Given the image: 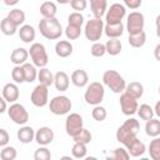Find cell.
<instances>
[{"mask_svg": "<svg viewBox=\"0 0 160 160\" xmlns=\"http://www.w3.org/2000/svg\"><path fill=\"white\" fill-rule=\"evenodd\" d=\"M128 41H129L130 46H132L135 49H139V48L144 46V44L146 42V34H145V31H141V32H138V34L129 35Z\"/></svg>", "mask_w": 160, "mask_h": 160, "instance_id": "1f68e13d", "label": "cell"}, {"mask_svg": "<svg viewBox=\"0 0 160 160\" xmlns=\"http://www.w3.org/2000/svg\"><path fill=\"white\" fill-rule=\"evenodd\" d=\"M54 136L55 135H54V131H52L51 128H49V126H41L35 132V141L39 145L46 146V145H49V144L52 142Z\"/></svg>", "mask_w": 160, "mask_h": 160, "instance_id": "5bb4252c", "label": "cell"}, {"mask_svg": "<svg viewBox=\"0 0 160 160\" xmlns=\"http://www.w3.org/2000/svg\"><path fill=\"white\" fill-rule=\"evenodd\" d=\"M19 95H20V92H19V88H18L16 84L8 82V84L4 85V88H2V98L8 102H10V104L16 102V100L19 99Z\"/></svg>", "mask_w": 160, "mask_h": 160, "instance_id": "9a60e30c", "label": "cell"}, {"mask_svg": "<svg viewBox=\"0 0 160 160\" xmlns=\"http://www.w3.org/2000/svg\"><path fill=\"white\" fill-rule=\"evenodd\" d=\"M88 154V149H86V144L82 142H75L71 148V155L75 159H84Z\"/></svg>", "mask_w": 160, "mask_h": 160, "instance_id": "d590c367", "label": "cell"}, {"mask_svg": "<svg viewBox=\"0 0 160 160\" xmlns=\"http://www.w3.org/2000/svg\"><path fill=\"white\" fill-rule=\"evenodd\" d=\"M119 101H120V109H121V111H122L124 115L130 116V115H134V114L138 112V109H139L138 99H135L130 94H128L125 91L121 92Z\"/></svg>", "mask_w": 160, "mask_h": 160, "instance_id": "7c38bea8", "label": "cell"}, {"mask_svg": "<svg viewBox=\"0 0 160 160\" xmlns=\"http://www.w3.org/2000/svg\"><path fill=\"white\" fill-rule=\"evenodd\" d=\"M80 34H81V28L68 24V26L65 29V35H66V38L69 40H76V39H79Z\"/></svg>", "mask_w": 160, "mask_h": 160, "instance_id": "ee69618b", "label": "cell"}, {"mask_svg": "<svg viewBox=\"0 0 160 160\" xmlns=\"http://www.w3.org/2000/svg\"><path fill=\"white\" fill-rule=\"evenodd\" d=\"M71 100L65 95L54 96L49 102V109L54 115H66L71 110Z\"/></svg>", "mask_w": 160, "mask_h": 160, "instance_id": "8992f818", "label": "cell"}, {"mask_svg": "<svg viewBox=\"0 0 160 160\" xmlns=\"http://www.w3.org/2000/svg\"><path fill=\"white\" fill-rule=\"evenodd\" d=\"M11 79L16 82V84H21L25 82V76H24V70L21 65H15L14 69L11 70Z\"/></svg>", "mask_w": 160, "mask_h": 160, "instance_id": "b9f144b4", "label": "cell"}, {"mask_svg": "<svg viewBox=\"0 0 160 160\" xmlns=\"http://www.w3.org/2000/svg\"><path fill=\"white\" fill-rule=\"evenodd\" d=\"M8 18H9L12 22H15L18 26H20V25H22L24 21H25V12H24L22 10H20V9H12V10L9 11Z\"/></svg>", "mask_w": 160, "mask_h": 160, "instance_id": "e575fe53", "label": "cell"}, {"mask_svg": "<svg viewBox=\"0 0 160 160\" xmlns=\"http://www.w3.org/2000/svg\"><path fill=\"white\" fill-rule=\"evenodd\" d=\"M68 24L69 25H74V26H79L81 28L84 24V16L81 15V12L79 11H74L68 16Z\"/></svg>", "mask_w": 160, "mask_h": 160, "instance_id": "60d3db41", "label": "cell"}, {"mask_svg": "<svg viewBox=\"0 0 160 160\" xmlns=\"http://www.w3.org/2000/svg\"><path fill=\"white\" fill-rule=\"evenodd\" d=\"M16 136H18V139H19L20 142H22V144H29V142H31L32 140H35V131H34V129H32L31 126L24 125V126H21V128L18 130Z\"/></svg>", "mask_w": 160, "mask_h": 160, "instance_id": "d6986e66", "label": "cell"}, {"mask_svg": "<svg viewBox=\"0 0 160 160\" xmlns=\"http://www.w3.org/2000/svg\"><path fill=\"white\" fill-rule=\"evenodd\" d=\"M29 54L32 60V64L36 68H45L48 65L49 56H48L45 46L41 42H34L29 49Z\"/></svg>", "mask_w": 160, "mask_h": 160, "instance_id": "52a82bcc", "label": "cell"}, {"mask_svg": "<svg viewBox=\"0 0 160 160\" xmlns=\"http://www.w3.org/2000/svg\"><path fill=\"white\" fill-rule=\"evenodd\" d=\"M144 25H145V19H144V15L140 11H132L128 15L126 30H128L129 35L144 31Z\"/></svg>", "mask_w": 160, "mask_h": 160, "instance_id": "9c48e42d", "label": "cell"}, {"mask_svg": "<svg viewBox=\"0 0 160 160\" xmlns=\"http://www.w3.org/2000/svg\"><path fill=\"white\" fill-rule=\"evenodd\" d=\"M126 16V6L120 4V2H115L112 4L106 14H105V24H116V22H121V20Z\"/></svg>", "mask_w": 160, "mask_h": 160, "instance_id": "8fae6325", "label": "cell"}, {"mask_svg": "<svg viewBox=\"0 0 160 160\" xmlns=\"http://www.w3.org/2000/svg\"><path fill=\"white\" fill-rule=\"evenodd\" d=\"M70 6L72 8V10L81 12V11H84L86 9L88 1L86 0H71L70 1Z\"/></svg>", "mask_w": 160, "mask_h": 160, "instance_id": "bcb514c9", "label": "cell"}, {"mask_svg": "<svg viewBox=\"0 0 160 160\" xmlns=\"http://www.w3.org/2000/svg\"><path fill=\"white\" fill-rule=\"evenodd\" d=\"M90 54L94 58H102L106 54V46H105V44L99 42V41L94 42L92 46H91V49H90Z\"/></svg>", "mask_w": 160, "mask_h": 160, "instance_id": "f35d334b", "label": "cell"}, {"mask_svg": "<svg viewBox=\"0 0 160 160\" xmlns=\"http://www.w3.org/2000/svg\"><path fill=\"white\" fill-rule=\"evenodd\" d=\"M55 52L59 58H68L72 54V45L68 40H60L55 45Z\"/></svg>", "mask_w": 160, "mask_h": 160, "instance_id": "cb8c5ba5", "label": "cell"}, {"mask_svg": "<svg viewBox=\"0 0 160 160\" xmlns=\"http://www.w3.org/2000/svg\"><path fill=\"white\" fill-rule=\"evenodd\" d=\"M0 104H1V109H0V112L2 114V112H5V111H6V100H5L4 98H1V99H0Z\"/></svg>", "mask_w": 160, "mask_h": 160, "instance_id": "f907efd6", "label": "cell"}, {"mask_svg": "<svg viewBox=\"0 0 160 160\" xmlns=\"http://www.w3.org/2000/svg\"><path fill=\"white\" fill-rule=\"evenodd\" d=\"M0 29H1V32L6 36H10V35H14L16 31H18V25L15 22H12L8 16L4 18L1 20V24H0Z\"/></svg>", "mask_w": 160, "mask_h": 160, "instance_id": "f1b7e54d", "label": "cell"}, {"mask_svg": "<svg viewBox=\"0 0 160 160\" xmlns=\"http://www.w3.org/2000/svg\"><path fill=\"white\" fill-rule=\"evenodd\" d=\"M84 121H82V116L78 112H71L66 116V120H65V130H66V134L69 136H75L84 126H82Z\"/></svg>", "mask_w": 160, "mask_h": 160, "instance_id": "4fadbf2b", "label": "cell"}, {"mask_svg": "<svg viewBox=\"0 0 160 160\" xmlns=\"http://www.w3.org/2000/svg\"><path fill=\"white\" fill-rule=\"evenodd\" d=\"M102 82L105 86H108L115 94L124 92L125 88H126V82H125L124 78L116 70H106L102 74Z\"/></svg>", "mask_w": 160, "mask_h": 160, "instance_id": "3957f363", "label": "cell"}, {"mask_svg": "<svg viewBox=\"0 0 160 160\" xmlns=\"http://www.w3.org/2000/svg\"><path fill=\"white\" fill-rule=\"evenodd\" d=\"M58 12V8L52 1H44L40 5V14L42 18H55Z\"/></svg>", "mask_w": 160, "mask_h": 160, "instance_id": "484cf974", "label": "cell"}, {"mask_svg": "<svg viewBox=\"0 0 160 160\" xmlns=\"http://www.w3.org/2000/svg\"><path fill=\"white\" fill-rule=\"evenodd\" d=\"M38 80L40 84L50 86L51 84H54V75L48 68H40V70L38 72Z\"/></svg>", "mask_w": 160, "mask_h": 160, "instance_id": "4dcf8cb0", "label": "cell"}, {"mask_svg": "<svg viewBox=\"0 0 160 160\" xmlns=\"http://www.w3.org/2000/svg\"><path fill=\"white\" fill-rule=\"evenodd\" d=\"M29 55H30L29 50H26L24 48H16L15 50H12V52L10 55V61L15 65H22L26 62Z\"/></svg>", "mask_w": 160, "mask_h": 160, "instance_id": "7402d4cb", "label": "cell"}, {"mask_svg": "<svg viewBox=\"0 0 160 160\" xmlns=\"http://www.w3.org/2000/svg\"><path fill=\"white\" fill-rule=\"evenodd\" d=\"M156 35L158 38H160V28H156Z\"/></svg>", "mask_w": 160, "mask_h": 160, "instance_id": "9f6ffc18", "label": "cell"}, {"mask_svg": "<svg viewBox=\"0 0 160 160\" xmlns=\"http://www.w3.org/2000/svg\"><path fill=\"white\" fill-rule=\"evenodd\" d=\"M104 28H105V24L101 20V18H94L91 20H88L84 28L85 38L92 42L99 41L104 32Z\"/></svg>", "mask_w": 160, "mask_h": 160, "instance_id": "277c9868", "label": "cell"}, {"mask_svg": "<svg viewBox=\"0 0 160 160\" xmlns=\"http://www.w3.org/2000/svg\"><path fill=\"white\" fill-rule=\"evenodd\" d=\"M16 156H18V152L14 146H4L0 151L1 160H15Z\"/></svg>", "mask_w": 160, "mask_h": 160, "instance_id": "74e56055", "label": "cell"}, {"mask_svg": "<svg viewBox=\"0 0 160 160\" xmlns=\"http://www.w3.org/2000/svg\"><path fill=\"white\" fill-rule=\"evenodd\" d=\"M8 115L10 120L18 125H25L29 121V112L24 105L19 102H12L8 109Z\"/></svg>", "mask_w": 160, "mask_h": 160, "instance_id": "ba28073f", "label": "cell"}, {"mask_svg": "<svg viewBox=\"0 0 160 160\" xmlns=\"http://www.w3.org/2000/svg\"><path fill=\"white\" fill-rule=\"evenodd\" d=\"M145 134L150 138H156L160 135V120L159 119H150L145 124Z\"/></svg>", "mask_w": 160, "mask_h": 160, "instance_id": "d4e9b609", "label": "cell"}, {"mask_svg": "<svg viewBox=\"0 0 160 160\" xmlns=\"http://www.w3.org/2000/svg\"><path fill=\"white\" fill-rule=\"evenodd\" d=\"M106 46V52L111 56H116L121 52V49H122V44L119 39H109L105 44Z\"/></svg>", "mask_w": 160, "mask_h": 160, "instance_id": "83f0119b", "label": "cell"}, {"mask_svg": "<svg viewBox=\"0 0 160 160\" xmlns=\"http://www.w3.org/2000/svg\"><path fill=\"white\" fill-rule=\"evenodd\" d=\"M36 36V31L31 25H21L20 30H19V38L22 42L25 44H30L35 40Z\"/></svg>", "mask_w": 160, "mask_h": 160, "instance_id": "44dd1931", "label": "cell"}, {"mask_svg": "<svg viewBox=\"0 0 160 160\" xmlns=\"http://www.w3.org/2000/svg\"><path fill=\"white\" fill-rule=\"evenodd\" d=\"M125 148L128 149L130 156H132V158L141 156V155H144L145 151H146V146H145V144H144L142 141H140L138 138H134L129 144L125 145Z\"/></svg>", "mask_w": 160, "mask_h": 160, "instance_id": "2e32d148", "label": "cell"}, {"mask_svg": "<svg viewBox=\"0 0 160 160\" xmlns=\"http://www.w3.org/2000/svg\"><path fill=\"white\" fill-rule=\"evenodd\" d=\"M90 9L94 18H102L108 11L106 0H90Z\"/></svg>", "mask_w": 160, "mask_h": 160, "instance_id": "ffe728a7", "label": "cell"}, {"mask_svg": "<svg viewBox=\"0 0 160 160\" xmlns=\"http://www.w3.org/2000/svg\"><path fill=\"white\" fill-rule=\"evenodd\" d=\"M91 116L94 120L96 121H104L108 116V112H106V109L101 105H95L92 111H91Z\"/></svg>", "mask_w": 160, "mask_h": 160, "instance_id": "ab89813d", "label": "cell"}, {"mask_svg": "<svg viewBox=\"0 0 160 160\" xmlns=\"http://www.w3.org/2000/svg\"><path fill=\"white\" fill-rule=\"evenodd\" d=\"M9 140H10V136H9L8 131L5 129H0V146L1 148L6 146L8 142H9Z\"/></svg>", "mask_w": 160, "mask_h": 160, "instance_id": "c3c4849f", "label": "cell"}, {"mask_svg": "<svg viewBox=\"0 0 160 160\" xmlns=\"http://www.w3.org/2000/svg\"><path fill=\"white\" fill-rule=\"evenodd\" d=\"M91 139H92L91 132L88 129H85V128H82L75 136H72L74 142H82V144H86V145L91 141Z\"/></svg>", "mask_w": 160, "mask_h": 160, "instance_id": "8d00e7d4", "label": "cell"}, {"mask_svg": "<svg viewBox=\"0 0 160 160\" xmlns=\"http://www.w3.org/2000/svg\"><path fill=\"white\" fill-rule=\"evenodd\" d=\"M71 82L76 88H84V86H86L88 82H89V75H88V72L85 70H82V69H76L71 74Z\"/></svg>", "mask_w": 160, "mask_h": 160, "instance_id": "ac0fdd59", "label": "cell"}, {"mask_svg": "<svg viewBox=\"0 0 160 160\" xmlns=\"http://www.w3.org/2000/svg\"><path fill=\"white\" fill-rule=\"evenodd\" d=\"M21 66H22V70H24L25 82H32V81H35V79L38 78V72H39L36 70V66L34 64H29V62H25Z\"/></svg>", "mask_w": 160, "mask_h": 160, "instance_id": "f546056e", "label": "cell"}, {"mask_svg": "<svg viewBox=\"0 0 160 160\" xmlns=\"http://www.w3.org/2000/svg\"><path fill=\"white\" fill-rule=\"evenodd\" d=\"M104 32L109 39H119L124 32V25H122V22L105 24Z\"/></svg>", "mask_w": 160, "mask_h": 160, "instance_id": "e0dca14e", "label": "cell"}, {"mask_svg": "<svg viewBox=\"0 0 160 160\" xmlns=\"http://www.w3.org/2000/svg\"><path fill=\"white\" fill-rule=\"evenodd\" d=\"M125 92L130 94V95L134 96L135 99H140V98L142 96V94H144V86H142V84L139 82V81H132V82H130V84L126 85Z\"/></svg>", "mask_w": 160, "mask_h": 160, "instance_id": "4316f807", "label": "cell"}, {"mask_svg": "<svg viewBox=\"0 0 160 160\" xmlns=\"http://www.w3.org/2000/svg\"><path fill=\"white\" fill-rule=\"evenodd\" d=\"M149 155L152 160H160V138H154L149 145Z\"/></svg>", "mask_w": 160, "mask_h": 160, "instance_id": "d6a6232c", "label": "cell"}, {"mask_svg": "<svg viewBox=\"0 0 160 160\" xmlns=\"http://www.w3.org/2000/svg\"><path fill=\"white\" fill-rule=\"evenodd\" d=\"M19 1H20V0H4V4L8 5V6H14V5H16Z\"/></svg>", "mask_w": 160, "mask_h": 160, "instance_id": "f5cc1de1", "label": "cell"}, {"mask_svg": "<svg viewBox=\"0 0 160 160\" xmlns=\"http://www.w3.org/2000/svg\"><path fill=\"white\" fill-rule=\"evenodd\" d=\"M104 95H105L104 85L101 82L94 81L88 85L85 94H84V99H85L86 104L95 106V105H100V102L104 99Z\"/></svg>", "mask_w": 160, "mask_h": 160, "instance_id": "5b68a950", "label": "cell"}, {"mask_svg": "<svg viewBox=\"0 0 160 160\" xmlns=\"http://www.w3.org/2000/svg\"><path fill=\"white\" fill-rule=\"evenodd\" d=\"M138 115L140 116L141 120L148 121V120H150V119L154 118L155 111H154V109H152L150 105H148V104H142V105H140L139 109H138Z\"/></svg>", "mask_w": 160, "mask_h": 160, "instance_id": "836d02e7", "label": "cell"}, {"mask_svg": "<svg viewBox=\"0 0 160 160\" xmlns=\"http://www.w3.org/2000/svg\"><path fill=\"white\" fill-rule=\"evenodd\" d=\"M69 84H70V80L65 71H58L54 75V85H55L56 90L66 91L69 89Z\"/></svg>", "mask_w": 160, "mask_h": 160, "instance_id": "603a6c76", "label": "cell"}, {"mask_svg": "<svg viewBox=\"0 0 160 160\" xmlns=\"http://www.w3.org/2000/svg\"><path fill=\"white\" fill-rule=\"evenodd\" d=\"M111 159L114 160H128L130 158V154L128 151V149H124V148H118L112 151V154L110 155Z\"/></svg>", "mask_w": 160, "mask_h": 160, "instance_id": "f6af8a7d", "label": "cell"}, {"mask_svg": "<svg viewBox=\"0 0 160 160\" xmlns=\"http://www.w3.org/2000/svg\"><path fill=\"white\" fill-rule=\"evenodd\" d=\"M34 159L35 160H50L51 159V152L48 148L40 145V148L36 149L35 152H34Z\"/></svg>", "mask_w": 160, "mask_h": 160, "instance_id": "7bdbcfd3", "label": "cell"}, {"mask_svg": "<svg viewBox=\"0 0 160 160\" xmlns=\"http://www.w3.org/2000/svg\"><path fill=\"white\" fill-rule=\"evenodd\" d=\"M124 1V5L131 10H136L141 6L142 4V0H122Z\"/></svg>", "mask_w": 160, "mask_h": 160, "instance_id": "7dc6e473", "label": "cell"}, {"mask_svg": "<svg viewBox=\"0 0 160 160\" xmlns=\"http://www.w3.org/2000/svg\"><path fill=\"white\" fill-rule=\"evenodd\" d=\"M158 91H159V94H160V85H159V89H158Z\"/></svg>", "mask_w": 160, "mask_h": 160, "instance_id": "6f0895ef", "label": "cell"}, {"mask_svg": "<svg viewBox=\"0 0 160 160\" xmlns=\"http://www.w3.org/2000/svg\"><path fill=\"white\" fill-rule=\"evenodd\" d=\"M155 25H156V28H160V14L155 19Z\"/></svg>", "mask_w": 160, "mask_h": 160, "instance_id": "db71d44e", "label": "cell"}, {"mask_svg": "<svg viewBox=\"0 0 160 160\" xmlns=\"http://www.w3.org/2000/svg\"><path fill=\"white\" fill-rule=\"evenodd\" d=\"M154 58L158 60V61H160V42L155 46V49H154Z\"/></svg>", "mask_w": 160, "mask_h": 160, "instance_id": "681fc988", "label": "cell"}, {"mask_svg": "<svg viewBox=\"0 0 160 160\" xmlns=\"http://www.w3.org/2000/svg\"><path fill=\"white\" fill-rule=\"evenodd\" d=\"M49 86L40 84L36 85L30 95V100L32 102L34 106L36 108H44L48 102H49Z\"/></svg>", "mask_w": 160, "mask_h": 160, "instance_id": "30bf717a", "label": "cell"}, {"mask_svg": "<svg viewBox=\"0 0 160 160\" xmlns=\"http://www.w3.org/2000/svg\"><path fill=\"white\" fill-rule=\"evenodd\" d=\"M39 31L48 40H56L62 35V28L56 18H42L39 21Z\"/></svg>", "mask_w": 160, "mask_h": 160, "instance_id": "7a4b0ae2", "label": "cell"}, {"mask_svg": "<svg viewBox=\"0 0 160 160\" xmlns=\"http://www.w3.org/2000/svg\"><path fill=\"white\" fill-rule=\"evenodd\" d=\"M154 111H155V115H156L158 118H160V100L155 104V106H154Z\"/></svg>", "mask_w": 160, "mask_h": 160, "instance_id": "816d5d0a", "label": "cell"}, {"mask_svg": "<svg viewBox=\"0 0 160 160\" xmlns=\"http://www.w3.org/2000/svg\"><path fill=\"white\" fill-rule=\"evenodd\" d=\"M59 4H62V5H65V4H70V1L71 0H56Z\"/></svg>", "mask_w": 160, "mask_h": 160, "instance_id": "11a10c76", "label": "cell"}, {"mask_svg": "<svg viewBox=\"0 0 160 160\" xmlns=\"http://www.w3.org/2000/svg\"><path fill=\"white\" fill-rule=\"evenodd\" d=\"M140 130V124L136 119L130 118L122 122L121 126L116 130V140L121 142L122 145L129 144L134 138H136L138 132Z\"/></svg>", "mask_w": 160, "mask_h": 160, "instance_id": "6da1fadb", "label": "cell"}]
</instances>
